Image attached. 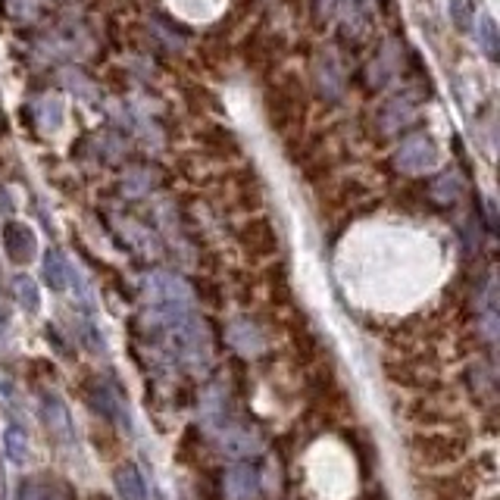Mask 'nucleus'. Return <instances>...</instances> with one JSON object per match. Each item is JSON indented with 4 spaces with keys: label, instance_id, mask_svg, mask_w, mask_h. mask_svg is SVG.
<instances>
[{
    "label": "nucleus",
    "instance_id": "nucleus-1",
    "mask_svg": "<svg viewBox=\"0 0 500 500\" xmlns=\"http://www.w3.org/2000/svg\"><path fill=\"white\" fill-rule=\"evenodd\" d=\"M410 448L423 466H450L466 456V441L456 435H416Z\"/></svg>",
    "mask_w": 500,
    "mask_h": 500
},
{
    "label": "nucleus",
    "instance_id": "nucleus-2",
    "mask_svg": "<svg viewBox=\"0 0 500 500\" xmlns=\"http://www.w3.org/2000/svg\"><path fill=\"white\" fill-rule=\"evenodd\" d=\"M479 479H472V472H448V475H431L425 481V494L429 500H469L475 494Z\"/></svg>",
    "mask_w": 500,
    "mask_h": 500
},
{
    "label": "nucleus",
    "instance_id": "nucleus-3",
    "mask_svg": "<svg viewBox=\"0 0 500 500\" xmlns=\"http://www.w3.org/2000/svg\"><path fill=\"white\" fill-rule=\"evenodd\" d=\"M398 166L404 173H429V169L438 166V148L429 135H416L407 138L398 150Z\"/></svg>",
    "mask_w": 500,
    "mask_h": 500
},
{
    "label": "nucleus",
    "instance_id": "nucleus-4",
    "mask_svg": "<svg viewBox=\"0 0 500 500\" xmlns=\"http://www.w3.org/2000/svg\"><path fill=\"white\" fill-rule=\"evenodd\" d=\"M4 250L13 263L26 266L35 260V231L26 222H7L4 225Z\"/></svg>",
    "mask_w": 500,
    "mask_h": 500
},
{
    "label": "nucleus",
    "instance_id": "nucleus-5",
    "mask_svg": "<svg viewBox=\"0 0 500 500\" xmlns=\"http://www.w3.org/2000/svg\"><path fill=\"white\" fill-rule=\"evenodd\" d=\"M116 491L122 500H148V488H144V475L135 463H119L116 466Z\"/></svg>",
    "mask_w": 500,
    "mask_h": 500
},
{
    "label": "nucleus",
    "instance_id": "nucleus-6",
    "mask_svg": "<svg viewBox=\"0 0 500 500\" xmlns=\"http://www.w3.org/2000/svg\"><path fill=\"white\" fill-rule=\"evenodd\" d=\"M44 282L51 285V291H66L72 282V270L66 263V257L60 250H51L44 257Z\"/></svg>",
    "mask_w": 500,
    "mask_h": 500
},
{
    "label": "nucleus",
    "instance_id": "nucleus-7",
    "mask_svg": "<svg viewBox=\"0 0 500 500\" xmlns=\"http://www.w3.org/2000/svg\"><path fill=\"white\" fill-rule=\"evenodd\" d=\"M450 20L460 32H472L475 28V0H448Z\"/></svg>",
    "mask_w": 500,
    "mask_h": 500
},
{
    "label": "nucleus",
    "instance_id": "nucleus-8",
    "mask_svg": "<svg viewBox=\"0 0 500 500\" xmlns=\"http://www.w3.org/2000/svg\"><path fill=\"white\" fill-rule=\"evenodd\" d=\"M229 491H231V497H238V500H247L250 494L257 491V475L250 472V469H238V472H231L229 475Z\"/></svg>",
    "mask_w": 500,
    "mask_h": 500
},
{
    "label": "nucleus",
    "instance_id": "nucleus-9",
    "mask_svg": "<svg viewBox=\"0 0 500 500\" xmlns=\"http://www.w3.org/2000/svg\"><path fill=\"white\" fill-rule=\"evenodd\" d=\"M4 444H7V456L13 463H26L28 456V438L22 429H16V425H10L7 431H4Z\"/></svg>",
    "mask_w": 500,
    "mask_h": 500
},
{
    "label": "nucleus",
    "instance_id": "nucleus-10",
    "mask_svg": "<svg viewBox=\"0 0 500 500\" xmlns=\"http://www.w3.org/2000/svg\"><path fill=\"white\" fill-rule=\"evenodd\" d=\"M13 288H16V301H20V307H22V310H28V313H38L41 297H38V288H35L32 278L20 276V278H16V282H13Z\"/></svg>",
    "mask_w": 500,
    "mask_h": 500
},
{
    "label": "nucleus",
    "instance_id": "nucleus-11",
    "mask_svg": "<svg viewBox=\"0 0 500 500\" xmlns=\"http://www.w3.org/2000/svg\"><path fill=\"white\" fill-rule=\"evenodd\" d=\"M475 38H481V51L488 53V60H497V28H494V20L491 16H481L479 20V28H475Z\"/></svg>",
    "mask_w": 500,
    "mask_h": 500
},
{
    "label": "nucleus",
    "instance_id": "nucleus-12",
    "mask_svg": "<svg viewBox=\"0 0 500 500\" xmlns=\"http://www.w3.org/2000/svg\"><path fill=\"white\" fill-rule=\"evenodd\" d=\"M44 419H47V429H53L60 438L69 435V416H66V410L53 398L44 404Z\"/></svg>",
    "mask_w": 500,
    "mask_h": 500
},
{
    "label": "nucleus",
    "instance_id": "nucleus-13",
    "mask_svg": "<svg viewBox=\"0 0 500 500\" xmlns=\"http://www.w3.org/2000/svg\"><path fill=\"white\" fill-rule=\"evenodd\" d=\"M359 500H382V497H359Z\"/></svg>",
    "mask_w": 500,
    "mask_h": 500
},
{
    "label": "nucleus",
    "instance_id": "nucleus-14",
    "mask_svg": "<svg viewBox=\"0 0 500 500\" xmlns=\"http://www.w3.org/2000/svg\"><path fill=\"white\" fill-rule=\"evenodd\" d=\"M97 500H103V497H97Z\"/></svg>",
    "mask_w": 500,
    "mask_h": 500
}]
</instances>
